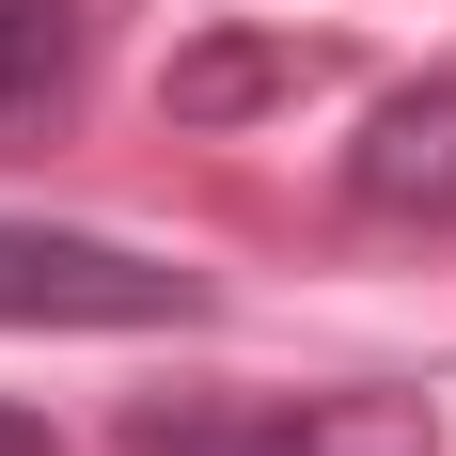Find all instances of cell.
<instances>
[{
	"label": "cell",
	"instance_id": "cell-6",
	"mask_svg": "<svg viewBox=\"0 0 456 456\" xmlns=\"http://www.w3.org/2000/svg\"><path fill=\"white\" fill-rule=\"evenodd\" d=\"M0 456H63V441H47V425H32V410H0Z\"/></svg>",
	"mask_w": 456,
	"mask_h": 456
},
{
	"label": "cell",
	"instance_id": "cell-3",
	"mask_svg": "<svg viewBox=\"0 0 456 456\" xmlns=\"http://www.w3.org/2000/svg\"><path fill=\"white\" fill-rule=\"evenodd\" d=\"M346 205H362V221L456 236V79H410V94L362 110V142H346Z\"/></svg>",
	"mask_w": 456,
	"mask_h": 456
},
{
	"label": "cell",
	"instance_id": "cell-5",
	"mask_svg": "<svg viewBox=\"0 0 456 456\" xmlns=\"http://www.w3.org/2000/svg\"><path fill=\"white\" fill-rule=\"evenodd\" d=\"M299 79H315V47H283V32H205V47L174 63V110H189V126H221V110L299 94Z\"/></svg>",
	"mask_w": 456,
	"mask_h": 456
},
{
	"label": "cell",
	"instance_id": "cell-1",
	"mask_svg": "<svg viewBox=\"0 0 456 456\" xmlns=\"http://www.w3.org/2000/svg\"><path fill=\"white\" fill-rule=\"evenodd\" d=\"M126 456H441L425 394H174L126 410Z\"/></svg>",
	"mask_w": 456,
	"mask_h": 456
},
{
	"label": "cell",
	"instance_id": "cell-4",
	"mask_svg": "<svg viewBox=\"0 0 456 456\" xmlns=\"http://www.w3.org/2000/svg\"><path fill=\"white\" fill-rule=\"evenodd\" d=\"M94 79V0H0V126H63Z\"/></svg>",
	"mask_w": 456,
	"mask_h": 456
},
{
	"label": "cell",
	"instance_id": "cell-2",
	"mask_svg": "<svg viewBox=\"0 0 456 456\" xmlns=\"http://www.w3.org/2000/svg\"><path fill=\"white\" fill-rule=\"evenodd\" d=\"M205 283L79 221H0V330H189Z\"/></svg>",
	"mask_w": 456,
	"mask_h": 456
}]
</instances>
